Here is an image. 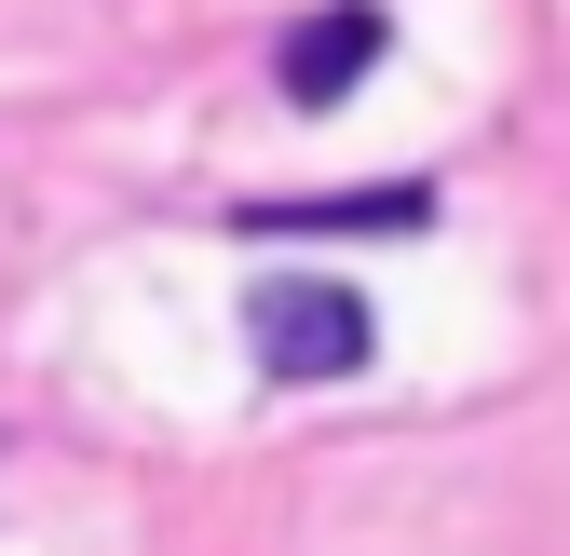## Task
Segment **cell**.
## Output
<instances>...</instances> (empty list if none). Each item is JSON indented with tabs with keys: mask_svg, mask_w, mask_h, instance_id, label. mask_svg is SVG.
I'll return each instance as SVG.
<instances>
[{
	"mask_svg": "<svg viewBox=\"0 0 570 556\" xmlns=\"http://www.w3.org/2000/svg\"><path fill=\"white\" fill-rule=\"evenodd\" d=\"M245 354H258V380H353L381 354V312L353 286H326V271H272L245 299Z\"/></svg>",
	"mask_w": 570,
	"mask_h": 556,
	"instance_id": "1",
	"label": "cell"
},
{
	"mask_svg": "<svg viewBox=\"0 0 570 556\" xmlns=\"http://www.w3.org/2000/svg\"><path fill=\"white\" fill-rule=\"evenodd\" d=\"M435 218V190L421 177H394V190H340V203H232V231H421Z\"/></svg>",
	"mask_w": 570,
	"mask_h": 556,
	"instance_id": "3",
	"label": "cell"
},
{
	"mask_svg": "<svg viewBox=\"0 0 570 556\" xmlns=\"http://www.w3.org/2000/svg\"><path fill=\"white\" fill-rule=\"evenodd\" d=\"M381 54H394V14H381V0H313V14L272 41V82H285V109H340Z\"/></svg>",
	"mask_w": 570,
	"mask_h": 556,
	"instance_id": "2",
	"label": "cell"
}]
</instances>
